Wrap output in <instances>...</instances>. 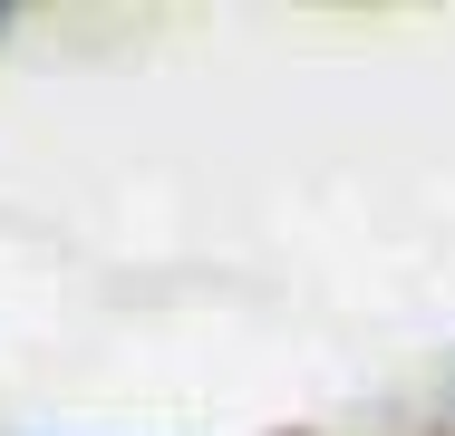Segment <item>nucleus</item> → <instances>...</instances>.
<instances>
[{
  "label": "nucleus",
  "mask_w": 455,
  "mask_h": 436,
  "mask_svg": "<svg viewBox=\"0 0 455 436\" xmlns=\"http://www.w3.org/2000/svg\"><path fill=\"white\" fill-rule=\"evenodd\" d=\"M0 39H20V10H10V0H0Z\"/></svg>",
  "instance_id": "nucleus-1"
},
{
  "label": "nucleus",
  "mask_w": 455,
  "mask_h": 436,
  "mask_svg": "<svg viewBox=\"0 0 455 436\" xmlns=\"http://www.w3.org/2000/svg\"><path fill=\"white\" fill-rule=\"evenodd\" d=\"M446 427H455V398H446Z\"/></svg>",
  "instance_id": "nucleus-2"
}]
</instances>
